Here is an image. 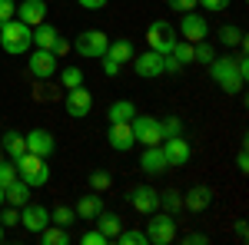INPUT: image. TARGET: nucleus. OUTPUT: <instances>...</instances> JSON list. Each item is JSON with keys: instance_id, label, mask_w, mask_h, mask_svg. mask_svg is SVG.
<instances>
[{"instance_id": "37998d69", "label": "nucleus", "mask_w": 249, "mask_h": 245, "mask_svg": "<svg viewBox=\"0 0 249 245\" xmlns=\"http://www.w3.org/2000/svg\"><path fill=\"white\" fill-rule=\"evenodd\" d=\"M63 53H70V40L67 37H57V43H53V57H63Z\"/></svg>"}, {"instance_id": "4be33fe9", "label": "nucleus", "mask_w": 249, "mask_h": 245, "mask_svg": "<svg viewBox=\"0 0 249 245\" xmlns=\"http://www.w3.org/2000/svg\"><path fill=\"white\" fill-rule=\"evenodd\" d=\"M100 212H103V196H100V192H93V196H83V199L77 202V219L93 222Z\"/></svg>"}, {"instance_id": "1a4fd4ad", "label": "nucleus", "mask_w": 249, "mask_h": 245, "mask_svg": "<svg viewBox=\"0 0 249 245\" xmlns=\"http://www.w3.org/2000/svg\"><path fill=\"white\" fill-rule=\"evenodd\" d=\"M27 70H30V76H37V80H50V76H57L60 60L53 57V50H34L30 60H27Z\"/></svg>"}, {"instance_id": "a18cd8bd", "label": "nucleus", "mask_w": 249, "mask_h": 245, "mask_svg": "<svg viewBox=\"0 0 249 245\" xmlns=\"http://www.w3.org/2000/svg\"><path fill=\"white\" fill-rule=\"evenodd\" d=\"M236 169H239V172H249V156H246V146L236 152Z\"/></svg>"}, {"instance_id": "f704fd0d", "label": "nucleus", "mask_w": 249, "mask_h": 245, "mask_svg": "<svg viewBox=\"0 0 249 245\" xmlns=\"http://www.w3.org/2000/svg\"><path fill=\"white\" fill-rule=\"evenodd\" d=\"M113 186V176L107 169H96V172H90V189L93 192H107V189Z\"/></svg>"}, {"instance_id": "a19ab883", "label": "nucleus", "mask_w": 249, "mask_h": 245, "mask_svg": "<svg viewBox=\"0 0 249 245\" xmlns=\"http://www.w3.org/2000/svg\"><path fill=\"white\" fill-rule=\"evenodd\" d=\"M170 3V10H179V14H186V10H196L199 3L196 0H166Z\"/></svg>"}, {"instance_id": "72a5a7b5", "label": "nucleus", "mask_w": 249, "mask_h": 245, "mask_svg": "<svg viewBox=\"0 0 249 245\" xmlns=\"http://www.w3.org/2000/svg\"><path fill=\"white\" fill-rule=\"evenodd\" d=\"M243 40H246V33H243L239 27H230V23H226V27L219 30V43H223V47H239Z\"/></svg>"}, {"instance_id": "79ce46f5", "label": "nucleus", "mask_w": 249, "mask_h": 245, "mask_svg": "<svg viewBox=\"0 0 249 245\" xmlns=\"http://www.w3.org/2000/svg\"><path fill=\"white\" fill-rule=\"evenodd\" d=\"M196 3H203V10H226L230 7V0H196Z\"/></svg>"}, {"instance_id": "8fccbe9b", "label": "nucleus", "mask_w": 249, "mask_h": 245, "mask_svg": "<svg viewBox=\"0 0 249 245\" xmlns=\"http://www.w3.org/2000/svg\"><path fill=\"white\" fill-rule=\"evenodd\" d=\"M3 202H7V192H3V189H0V209H3Z\"/></svg>"}, {"instance_id": "20e7f679", "label": "nucleus", "mask_w": 249, "mask_h": 245, "mask_svg": "<svg viewBox=\"0 0 249 245\" xmlns=\"http://www.w3.org/2000/svg\"><path fill=\"white\" fill-rule=\"evenodd\" d=\"M146 242L153 245H170L176 242V219L170 212H150V226H146Z\"/></svg>"}, {"instance_id": "f257e3e1", "label": "nucleus", "mask_w": 249, "mask_h": 245, "mask_svg": "<svg viewBox=\"0 0 249 245\" xmlns=\"http://www.w3.org/2000/svg\"><path fill=\"white\" fill-rule=\"evenodd\" d=\"M0 47H3V53H10V57L27 53V50L34 47V27H27V23L17 20V17L0 23Z\"/></svg>"}, {"instance_id": "b1692460", "label": "nucleus", "mask_w": 249, "mask_h": 245, "mask_svg": "<svg viewBox=\"0 0 249 245\" xmlns=\"http://www.w3.org/2000/svg\"><path fill=\"white\" fill-rule=\"evenodd\" d=\"M103 57H110L113 63L123 66V63H130V60H133V43H130V40H110V47H107V53H103Z\"/></svg>"}, {"instance_id": "cd10ccee", "label": "nucleus", "mask_w": 249, "mask_h": 245, "mask_svg": "<svg viewBox=\"0 0 249 245\" xmlns=\"http://www.w3.org/2000/svg\"><path fill=\"white\" fill-rule=\"evenodd\" d=\"M7 202H10V206H27V202H30V186H27V182H23V179H17V182H14V186H7Z\"/></svg>"}, {"instance_id": "dca6fc26", "label": "nucleus", "mask_w": 249, "mask_h": 245, "mask_svg": "<svg viewBox=\"0 0 249 245\" xmlns=\"http://www.w3.org/2000/svg\"><path fill=\"white\" fill-rule=\"evenodd\" d=\"M140 169L146 172V176H163V172L170 169V163H166V156L160 146H143L140 152Z\"/></svg>"}, {"instance_id": "39448f33", "label": "nucleus", "mask_w": 249, "mask_h": 245, "mask_svg": "<svg viewBox=\"0 0 249 245\" xmlns=\"http://www.w3.org/2000/svg\"><path fill=\"white\" fill-rule=\"evenodd\" d=\"M107 47H110V37H107L103 30H83V33L73 40V50L87 60H100L107 53Z\"/></svg>"}, {"instance_id": "58836bf2", "label": "nucleus", "mask_w": 249, "mask_h": 245, "mask_svg": "<svg viewBox=\"0 0 249 245\" xmlns=\"http://www.w3.org/2000/svg\"><path fill=\"white\" fill-rule=\"evenodd\" d=\"M17 17V0H0V23Z\"/></svg>"}, {"instance_id": "de8ad7c7", "label": "nucleus", "mask_w": 249, "mask_h": 245, "mask_svg": "<svg viewBox=\"0 0 249 245\" xmlns=\"http://www.w3.org/2000/svg\"><path fill=\"white\" fill-rule=\"evenodd\" d=\"M183 242H186V245H206V235H203V232H190Z\"/></svg>"}, {"instance_id": "a878e982", "label": "nucleus", "mask_w": 249, "mask_h": 245, "mask_svg": "<svg viewBox=\"0 0 249 245\" xmlns=\"http://www.w3.org/2000/svg\"><path fill=\"white\" fill-rule=\"evenodd\" d=\"M93 222H96V229H100V232H103V235H107L110 242L116 239V232L123 229V222H120V215H116V212H107V209H103V212L96 215Z\"/></svg>"}, {"instance_id": "3c124183", "label": "nucleus", "mask_w": 249, "mask_h": 245, "mask_svg": "<svg viewBox=\"0 0 249 245\" xmlns=\"http://www.w3.org/2000/svg\"><path fill=\"white\" fill-rule=\"evenodd\" d=\"M0 242H3V226H0Z\"/></svg>"}, {"instance_id": "4c0bfd02", "label": "nucleus", "mask_w": 249, "mask_h": 245, "mask_svg": "<svg viewBox=\"0 0 249 245\" xmlns=\"http://www.w3.org/2000/svg\"><path fill=\"white\" fill-rule=\"evenodd\" d=\"M80 242H83V245H110V239H107L100 229H90V232L80 235Z\"/></svg>"}, {"instance_id": "393cba45", "label": "nucleus", "mask_w": 249, "mask_h": 245, "mask_svg": "<svg viewBox=\"0 0 249 245\" xmlns=\"http://www.w3.org/2000/svg\"><path fill=\"white\" fill-rule=\"evenodd\" d=\"M0 149H3V156H10V163H17L20 156L27 152V139H23L20 132H7L3 143H0Z\"/></svg>"}, {"instance_id": "2f4dec72", "label": "nucleus", "mask_w": 249, "mask_h": 245, "mask_svg": "<svg viewBox=\"0 0 249 245\" xmlns=\"http://www.w3.org/2000/svg\"><path fill=\"white\" fill-rule=\"evenodd\" d=\"M213 60H216V50H213V43H206V40L193 43V63H206V66H210Z\"/></svg>"}, {"instance_id": "6e6552de", "label": "nucleus", "mask_w": 249, "mask_h": 245, "mask_svg": "<svg viewBox=\"0 0 249 245\" xmlns=\"http://www.w3.org/2000/svg\"><path fill=\"white\" fill-rule=\"evenodd\" d=\"M179 37L186 40V43L206 40L210 37V23H206V17H199L196 10H186V14L179 17Z\"/></svg>"}, {"instance_id": "ea45409f", "label": "nucleus", "mask_w": 249, "mask_h": 245, "mask_svg": "<svg viewBox=\"0 0 249 245\" xmlns=\"http://www.w3.org/2000/svg\"><path fill=\"white\" fill-rule=\"evenodd\" d=\"M0 226H3V229H17V226H20V212H17V206L7 209V212L0 215Z\"/></svg>"}, {"instance_id": "09e8293b", "label": "nucleus", "mask_w": 249, "mask_h": 245, "mask_svg": "<svg viewBox=\"0 0 249 245\" xmlns=\"http://www.w3.org/2000/svg\"><path fill=\"white\" fill-rule=\"evenodd\" d=\"M236 239H239V242H246V239H249V229H246V222H236Z\"/></svg>"}, {"instance_id": "f8f14e48", "label": "nucleus", "mask_w": 249, "mask_h": 245, "mask_svg": "<svg viewBox=\"0 0 249 245\" xmlns=\"http://www.w3.org/2000/svg\"><path fill=\"white\" fill-rule=\"evenodd\" d=\"M160 149H163V156H166V163H170V169L176 166H186L193 159V149H190V143L183 139V136H170V139H163L160 143Z\"/></svg>"}, {"instance_id": "9d476101", "label": "nucleus", "mask_w": 249, "mask_h": 245, "mask_svg": "<svg viewBox=\"0 0 249 245\" xmlns=\"http://www.w3.org/2000/svg\"><path fill=\"white\" fill-rule=\"evenodd\" d=\"M63 106H67V116L83 119V116H90V110H93V93L83 90V86H73V90H67V96H63Z\"/></svg>"}, {"instance_id": "6ab92c4d", "label": "nucleus", "mask_w": 249, "mask_h": 245, "mask_svg": "<svg viewBox=\"0 0 249 245\" xmlns=\"http://www.w3.org/2000/svg\"><path fill=\"white\" fill-rule=\"evenodd\" d=\"M17 20H23L27 27H37L47 20V3L43 0H20L17 3Z\"/></svg>"}, {"instance_id": "9b49d317", "label": "nucleus", "mask_w": 249, "mask_h": 245, "mask_svg": "<svg viewBox=\"0 0 249 245\" xmlns=\"http://www.w3.org/2000/svg\"><path fill=\"white\" fill-rule=\"evenodd\" d=\"M126 202H130L140 215H150V212L160 209V192H156L153 186H133L126 192Z\"/></svg>"}, {"instance_id": "5701e85b", "label": "nucleus", "mask_w": 249, "mask_h": 245, "mask_svg": "<svg viewBox=\"0 0 249 245\" xmlns=\"http://www.w3.org/2000/svg\"><path fill=\"white\" fill-rule=\"evenodd\" d=\"M37 235H40V242H43V245H70V229L57 226V222L43 226Z\"/></svg>"}, {"instance_id": "ddd939ff", "label": "nucleus", "mask_w": 249, "mask_h": 245, "mask_svg": "<svg viewBox=\"0 0 249 245\" xmlns=\"http://www.w3.org/2000/svg\"><path fill=\"white\" fill-rule=\"evenodd\" d=\"M133 70H136V76H143V80H156V76H163V73H166L163 53H156V50H146V53L133 57Z\"/></svg>"}, {"instance_id": "c9c22d12", "label": "nucleus", "mask_w": 249, "mask_h": 245, "mask_svg": "<svg viewBox=\"0 0 249 245\" xmlns=\"http://www.w3.org/2000/svg\"><path fill=\"white\" fill-rule=\"evenodd\" d=\"M17 182V163H0V189L7 192V186Z\"/></svg>"}, {"instance_id": "603ef678", "label": "nucleus", "mask_w": 249, "mask_h": 245, "mask_svg": "<svg viewBox=\"0 0 249 245\" xmlns=\"http://www.w3.org/2000/svg\"><path fill=\"white\" fill-rule=\"evenodd\" d=\"M0 163H3V149H0Z\"/></svg>"}, {"instance_id": "0eeeda50", "label": "nucleus", "mask_w": 249, "mask_h": 245, "mask_svg": "<svg viewBox=\"0 0 249 245\" xmlns=\"http://www.w3.org/2000/svg\"><path fill=\"white\" fill-rule=\"evenodd\" d=\"M130 126H133L136 143H143V146H160L163 143V123L153 119V116H133Z\"/></svg>"}, {"instance_id": "473e14b6", "label": "nucleus", "mask_w": 249, "mask_h": 245, "mask_svg": "<svg viewBox=\"0 0 249 245\" xmlns=\"http://www.w3.org/2000/svg\"><path fill=\"white\" fill-rule=\"evenodd\" d=\"M160 206L166 209V212H179L183 209V192H176V189H166V192H160Z\"/></svg>"}, {"instance_id": "7ed1b4c3", "label": "nucleus", "mask_w": 249, "mask_h": 245, "mask_svg": "<svg viewBox=\"0 0 249 245\" xmlns=\"http://www.w3.org/2000/svg\"><path fill=\"white\" fill-rule=\"evenodd\" d=\"M17 179H23L30 189L47 186V179H50L47 159H43V156H34V152H23V156L17 159Z\"/></svg>"}, {"instance_id": "49530a36", "label": "nucleus", "mask_w": 249, "mask_h": 245, "mask_svg": "<svg viewBox=\"0 0 249 245\" xmlns=\"http://www.w3.org/2000/svg\"><path fill=\"white\" fill-rule=\"evenodd\" d=\"M77 3L83 7V10H103V7H107L110 0H77Z\"/></svg>"}, {"instance_id": "7c9ffc66", "label": "nucleus", "mask_w": 249, "mask_h": 245, "mask_svg": "<svg viewBox=\"0 0 249 245\" xmlns=\"http://www.w3.org/2000/svg\"><path fill=\"white\" fill-rule=\"evenodd\" d=\"M113 242H120V245H150L146 242V232H140V229H120Z\"/></svg>"}, {"instance_id": "a211bd4d", "label": "nucleus", "mask_w": 249, "mask_h": 245, "mask_svg": "<svg viewBox=\"0 0 249 245\" xmlns=\"http://www.w3.org/2000/svg\"><path fill=\"white\" fill-rule=\"evenodd\" d=\"M107 139H110V146L116 152H130L136 146L133 139V126L130 123H110V132H107Z\"/></svg>"}, {"instance_id": "423d86ee", "label": "nucleus", "mask_w": 249, "mask_h": 245, "mask_svg": "<svg viewBox=\"0 0 249 245\" xmlns=\"http://www.w3.org/2000/svg\"><path fill=\"white\" fill-rule=\"evenodd\" d=\"M146 43H150V50H156V53H170L173 43H176V30H173L170 20H153L150 27H146Z\"/></svg>"}, {"instance_id": "c85d7f7f", "label": "nucleus", "mask_w": 249, "mask_h": 245, "mask_svg": "<svg viewBox=\"0 0 249 245\" xmlns=\"http://www.w3.org/2000/svg\"><path fill=\"white\" fill-rule=\"evenodd\" d=\"M50 222H57V226L70 229L73 222H77V209H70V206H57V209H50Z\"/></svg>"}, {"instance_id": "c756f323", "label": "nucleus", "mask_w": 249, "mask_h": 245, "mask_svg": "<svg viewBox=\"0 0 249 245\" xmlns=\"http://www.w3.org/2000/svg\"><path fill=\"white\" fill-rule=\"evenodd\" d=\"M57 73H60V83H63V90L83 86V70H80V66H63V70H57Z\"/></svg>"}, {"instance_id": "c03bdc74", "label": "nucleus", "mask_w": 249, "mask_h": 245, "mask_svg": "<svg viewBox=\"0 0 249 245\" xmlns=\"http://www.w3.org/2000/svg\"><path fill=\"white\" fill-rule=\"evenodd\" d=\"M100 63H103V73H107V76H116V73H120V63H113L110 57H100Z\"/></svg>"}, {"instance_id": "aec40b11", "label": "nucleus", "mask_w": 249, "mask_h": 245, "mask_svg": "<svg viewBox=\"0 0 249 245\" xmlns=\"http://www.w3.org/2000/svg\"><path fill=\"white\" fill-rule=\"evenodd\" d=\"M213 206V192L206 186H193L190 192H183V209L190 212H203V209Z\"/></svg>"}, {"instance_id": "f3484780", "label": "nucleus", "mask_w": 249, "mask_h": 245, "mask_svg": "<svg viewBox=\"0 0 249 245\" xmlns=\"http://www.w3.org/2000/svg\"><path fill=\"white\" fill-rule=\"evenodd\" d=\"M23 139H27V152H34V156H43V159H47V156H53V149H57L53 136H50L47 130H30L27 136H23Z\"/></svg>"}, {"instance_id": "bb28decb", "label": "nucleus", "mask_w": 249, "mask_h": 245, "mask_svg": "<svg viewBox=\"0 0 249 245\" xmlns=\"http://www.w3.org/2000/svg\"><path fill=\"white\" fill-rule=\"evenodd\" d=\"M107 116H110V123H130V119L136 116L133 99H116L113 106L107 110Z\"/></svg>"}, {"instance_id": "e433bc0d", "label": "nucleus", "mask_w": 249, "mask_h": 245, "mask_svg": "<svg viewBox=\"0 0 249 245\" xmlns=\"http://www.w3.org/2000/svg\"><path fill=\"white\" fill-rule=\"evenodd\" d=\"M170 136H183V119L179 116H166L163 119V139H170Z\"/></svg>"}, {"instance_id": "2eb2a0df", "label": "nucleus", "mask_w": 249, "mask_h": 245, "mask_svg": "<svg viewBox=\"0 0 249 245\" xmlns=\"http://www.w3.org/2000/svg\"><path fill=\"white\" fill-rule=\"evenodd\" d=\"M163 63H166V73H179V70H186V66L193 63V43L176 40V43H173V50L163 57Z\"/></svg>"}, {"instance_id": "4468645a", "label": "nucleus", "mask_w": 249, "mask_h": 245, "mask_svg": "<svg viewBox=\"0 0 249 245\" xmlns=\"http://www.w3.org/2000/svg\"><path fill=\"white\" fill-rule=\"evenodd\" d=\"M20 226L27 229V232H40L43 226H50V209L40 206V202L20 206Z\"/></svg>"}, {"instance_id": "412c9836", "label": "nucleus", "mask_w": 249, "mask_h": 245, "mask_svg": "<svg viewBox=\"0 0 249 245\" xmlns=\"http://www.w3.org/2000/svg\"><path fill=\"white\" fill-rule=\"evenodd\" d=\"M57 37H60V30L53 27V23H47V20L34 27V47H37V50H53Z\"/></svg>"}, {"instance_id": "f03ea898", "label": "nucleus", "mask_w": 249, "mask_h": 245, "mask_svg": "<svg viewBox=\"0 0 249 245\" xmlns=\"http://www.w3.org/2000/svg\"><path fill=\"white\" fill-rule=\"evenodd\" d=\"M210 76L219 83V90L223 93H243V86H246V80L239 76V66H236V60L232 57H216L210 63Z\"/></svg>"}]
</instances>
